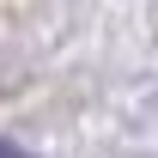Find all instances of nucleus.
<instances>
[{
  "instance_id": "nucleus-1",
  "label": "nucleus",
  "mask_w": 158,
  "mask_h": 158,
  "mask_svg": "<svg viewBox=\"0 0 158 158\" xmlns=\"http://www.w3.org/2000/svg\"><path fill=\"white\" fill-rule=\"evenodd\" d=\"M0 158H24V152H19V146H6V140H0Z\"/></svg>"
}]
</instances>
